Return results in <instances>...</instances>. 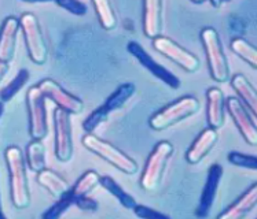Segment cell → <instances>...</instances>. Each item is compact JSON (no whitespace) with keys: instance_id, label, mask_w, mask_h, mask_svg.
Instances as JSON below:
<instances>
[{"instance_id":"6da1fadb","label":"cell","mask_w":257,"mask_h":219,"mask_svg":"<svg viewBox=\"0 0 257 219\" xmlns=\"http://www.w3.org/2000/svg\"><path fill=\"white\" fill-rule=\"evenodd\" d=\"M5 159L10 174L11 203L17 210L28 208L31 204V192L24 154L18 146H9L5 151Z\"/></svg>"},{"instance_id":"7a4b0ae2","label":"cell","mask_w":257,"mask_h":219,"mask_svg":"<svg viewBox=\"0 0 257 219\" xmlns=\"http://www.w3.org/2000/svg\"><path fill=\"white\" fill-rule=\"evenodd\" d=\"M201 42L204 46L210 77L217 82H226L230 78L228 62L221 47L219 33L213 28H205L201 32Z\"/></svg>"},{"instance_id":"3957f363","label":"cell","mask_w":257,"mask_h":219,"mask_svg":"<svg viewBox=\"0 0 257 219\" xmlns=\"http://www.w3.org/2000/svg\"><path fill=\"white\" fill-rule=\"evenodd\" d=\"M198 110H200L198 100L193 96H184L156 112L149 120V125L153 130H165L171 126L179 124L180 120L194 115Z\"/></svg>"},{"instance_id":"277c9868","label":"cell","mask_w":257,"mask_h":219,"mask_svg":"<svg viewBox=\"0 0 257 219\" xmlns=\"http://www.w3.org/2000/svg\"><path fill=\"white\" fill-rule=\"evenodd\" d=\"M83 146L88 151L102 158L106 162L110 163L111 166H114L117 170L125 172L128 176L137 172L138 164L134 159H131L122 151H120L117 146H111L110 142H107V141L100 140L99 137H96L92 133H87L83 137Z\"/></svg>"},{"instance_id":"5b68a950","label":"cell","mask_w":257,"mask_h":219,"mask_svg":"<svg viewBox=\"0 0 257 219\" xmlns=\"http://www.w3.org/2000/svg\"><path fill=\"white\" fill-rule=\"evenodd\" d=\"M173 146L169 141H160L147 159L146 166L141 177V186L143 190L152 192L160 185L168 159L172 156Z\"/></svg>"},{"instance_id":"8992f818","label":"cell","mask_w":257,"mask_h":219,"mask_svg":"<svg viewBox=\"0 0 257 219\" xmlns=\"http://www.w3.org/2000/svg\"><path fill=\"white\" fill-rule=\"evenodd\" d=\"M20 29L24 33L28 55L32 62L36 64H44L47 62L48 50L36 16L29 12L24 14L20 18Z\"/></svg>"},{"instance_id":"52a82bcc","label":"cell","mask_w":257,"mask_h":219,"mask_svg":"<svg viewBox=\"0 0 257 219\" xmlns=\"http://www.w3.org/2000/svg\"><path fill=\"white\" fill-rule=\"evenodd\" d=\"M27 108L29 114V134L32 140H43L47 136V111L46 98L37 85L32 86L27 94Z\"/></svg>"},{"instance_id":"ba28073f","label":"cell","mask_w":257,"mask_h":219,"mask_svg":"<svg viewBox=\"0 0 257 219\" xmlns=\"http://www.w3.org/2000/svg\"><path fill=\"white\" fill-rule=\"evenodd\" d=\"M55 156L59 162H69L73 156V134L70 114L61 108L54 110Z\"/></svg>"},{"instance_id":"9c48e42d","label":"cell","mask_w":257,"mask_h":219,"mask_svg":"<svg viewBox=\"0 0 257 219\" xmlns=\"http://www.w3.org/2000/svg\"><path fill=\"white\" fill-rule=\"evenodd\" d=\"M153 47L164 56L171 59L172 62L179 64L187 73H194L200 68V59L194 54L189 52L187 50L180 47L179 44L165 36H157L153 38Z\"/></svg>"},{"instance_id":"30bf717a","label":"cell","mask_w":257,"mask_h":219,"mask_svg":"<svg viewBox=\"0 0 257 219\" xmlns=\"http://www.w3.org/2000/svg\"><path fill=\"white\" fill-rule=\"evenodd\" d=\"M37 88L42 90L44 98L51 100L58 108L66 111L69 114H80L84 110V103L73 94L66 92L65 89L57 84L54 80H43L39 82Z\"/></svg>"},{"instance_id":"8fae6325","label":"cell","mask_w":257,"mask_h":219,"mask_svg":"<svg viewBox=\"0 0 257 219\" xmlns=\"http://www.w3.org/2000/svg\"><path fill=\"white\" fill-rule=\"evenodd\" d=\"M126 50H128V52L131 54L132 56L137 58L143 68H147L154 77H157L158 80H161L164 84H167L169 88H180V85H182L180 80H179L171 70H168L167 68H164L163 64H160L158 62H156V60L150 56V54H147L146 50H145L139 42H128V46H126Z\"/></svg>"},{"instance_id":"7c38bea8","label":"cell","mask_w":257,"mask_h":219,"mask_svg":"<svg viewBox=\"0 0 257 219\" xmlns=\"http://www.w3.org/2000/svg\"><path fill=\"white\" fill-rule=\"evenodd\" d=\"M226 107L228 114L234 120V124L238 128V130L245 138L249 146H257V128L256 118H253L252 114L245 108V106L235 98H228L226 102Z\"/></svg>"},{"instance_id":"4fadbf2b","label":"cell","mask_w":257,"mask_h":219,"mask_svg":"<svg viewBox=\"0 0 257 219\" xmlns=\"http://www.w3.org/2000/svg\"><path fill=\"white\" fill-rule=\"evenodd\" d=\"M223 177V167L219 163H215L209 167L208 170V177H206V182L201 193L200 203L198 207L195 210V216L198 218H206L210 212V208L215 203L216 193L219 189V184Z\"/></svg>"},{"instance_id":"5bb4252c","label":"cell","mask_w":257,"mask_h":219,"mask_svg":"<svg viewBox=\"0 0 257 219\" xmlns=\"http://www.w3.org/2000/svg\"><path fill=\"white\" fill-rule=\"evenodd\" d=\"M20 30V20L16 16H7L0 28V60L9 63L16 52L17 34Z\"/></svg>"},{"instance_id":"9a60e30c","label":"cell","mask_w":257,"mask_h":219,"mask_svg":"<svg viewBox=\"0 0 257 219\" xmlns=\"http://www.w3.org/2000/svg\"><path fill=\"white\" fill-rule=\"evenodd\" d=\"M163 28V0H143V32L149 38L160 36Z\"/></svg>"},{"instance_id":"2e32d148","label":"cell","mask_w":257,"mask_h":219,"mask_svg":"<svg viewBox=\"0 0 257 219\" xmlns=\"http://www.w3.org/2000/svg\"><path fill=\"white\" fill-rule=\"evenodd\" d=\"M217 138H219V134H217L216 129L208 128V129L202 130V133L195 138L194 142L189 148V151L186 154V160L190 164L200 163L209 154L210 150L216 146Z\"/></svg>"},{"instance_id":"e0dca14e","label":"cell","mask_w":257,"mask_h":219,"mask_svg":"<svg viewBox=\"0 0 257 219\" xmlns=\"http://www.w3.org/2000/svg\"><path fill=\"white\" fill-rule=\"evenodd\" d=\"M257 204V184H253L246 192L242 194L241 198L232 203L221 214L217 215L219 219H239L243 218L252 211Z\"/></svg>"},{"instance_id":"ac0fdd59","label":"cell","mask_w":257,"mask_h":219,"mask_svg":"<svg viewBox=\"0 0 257 219\" xmlns=\"http://www.w3.org/2000/svg\"><path fill=\"white\" fill-rule=\"evenodd\" d=\"M206 118L212 129H220L224 124V96L219 88H210L206 92Z\"/></svg>"},{"instance_id":"d6986e66","label":"cell","mask_w":257,"mask_h":219,"mask_svg":"<svg viewBox=\"0 0 257 219\" xmlns=\"http://www.w3.org/2000/svg\"><path fill=\"white\" fill-rule=\"evenodd\" d=\"M231 86L235 90L238 96L241 98L242 102L245 103L249 112L252 114L253 118H256L257 112V94L256 89L253 88V85L243 74H235L231 78Z\"/></svg>"},{"instance_id":"ffe728a7","label":"cell","mask_w":257,"mask_h":219,"mask_svg":"<svg viewBox=\"0 0 257 219\" xmlns=\"http://www.w3.org/2000/svg\"><path fill=\"white\" fill-rule=\"evenodd\" d=\"M37 182L40 184L46 190H48L51 196L57 198H62L63 194L68 193L70 189L68 181L65 178L48 168H43L40 172H37Z\"/></svg>"},{"instance_id":"44dd1931","label":"cell","mask_w":257,"mask_h":219,"mask_svg":"<svg viewBox=\"0 0 257 219\" xmlns=\"http://www.w3.org/2000/svg\"><path fill=\"white\" fill-rule=\"evenodd\" d=\"M135 90H137V86L132 82L121 84L120 86L107 98L105 104L100 106V108L103 110L107 115H110L113 111L121 108L122 106L125 104L126 102L131 99L132 94H135Z\"/></svg>"},{"instance_id":"7402d4cb","label":"cell","mask_w":257,"mask_h":219,"mask_svg":"<svg viewBox=\"0 0 257 219\" xmlns=\"http://www.w3.org/2000/svg\"><path fill=\"white\" fill-rule=\"evenodd\" d=\"M27 162L32 172H40L46 168V148L42 140H32L27 146Z\"/></svg>"},{"instance_id":"603a6c76","label":"cell","mask_w":257,"mask_h":219,"mask_svg":"<svg viewBox=\"0 0 257 219\" xmlns=\"http://www.w3.org/2000/svg\"><path fill=\"white\" fill-rule=\"evenodd\" d=\"M99 184L106 189V190H107V192L111 193V194H113V196L120 202L121 206H124L125 208L132 210L134 207H135V204H137L135 198H132L130 193H126L124 189L121 188L120 185L115 182L114 180H113L111 177H109V176H103V177H100Z\"/></svg>"},{"instance_id":"cb8c5ba5","label":"cell","mask_w":257,"mask_h":219,"mask_svg":"<svg viewBox=\"0 0 257 219\" xmlns=\"http://www.w3.org/2000/svg\"><path fill=\"white\" fill-rule=\"evenodd\" d=\"M99 180L100 176L96 172H92V170L85 172L84 174L77 180V182L74 184L73 186L70 188V193H72V196L74 198V200L81 198V196L88 194L91 190H94V189L99 185Z\"/></svg>"},{"instance_id":"d4e9b609","label":"cell","mask_w":257,"mask_h":219,"mask_svg":"<svg viewBox=\"0 0 257 219\" xmlns=\"http://www.w3.org/2000/svg\"><path fill=\"white\" fill-rule=\"evenodd\" d=\"M230 47L231 51L241 58L242 60H245L250 68H257V50L253 47L250 42H246L242 37H236L231 42Z\"/></svg>"},{"instance_id":"484cf974","label":"cell","mask_w":257,"mask_h":219,"mask_svg":"<svg viewBox=\"0 0 257 219\" xmlns=\"http://www.w3.org/2000/svg\"><path fill=\"white\" fill-rule=\"evenodd\" d=\"M92 4L96 11V16L100 22V26L105 30L114 29L117 20H115L114 11L111 8L110 0H92Z\"/></svg>"},{"instance_id":"4316f807","label":"cell","mask_w":257,"mask_h":219,"mask_svg":"<svg viewBox=\"0 0 257 219\" xmlns=\"http://www.w3.org/2000/svg\"><path fill=\"white\" fill-rule=\"evenodd\" d=\"M28 81H29V72L27 68H21L16 76V78L11 80L10 82L0 90V102H3V103L10 102L27 85Z\"/></svg>"},{"instance_id":"83f0119b","label":"cell","mask_w":257,"mask_h":219,"mask_svg":"<svg viewBox=\"0 0 257 219\" xmlns=\"http://www.w3.org/2000/svg\"><path fill=\"white\" fill-rule=\"evenodd\" d=\"M74 204V198L70 193V189H69L68 193H65L62 198H58V202L55 204H53L50 208L43 214V218L44 219H57L59 216H62L68 208H70V206Z\"/></svg>"},{"instance_id":"f1b7e54d","label":"cell","mask_w":257,"mask_h":219,"mask_svg":"<svg viewBox=\"0 0 257 219\" xmlns=\"http://www.w3.org/2000/svg\"><path fill=\"white\" fill-rule=\"evenodd\" d=\"M109 118V115L106 114L103 110L98 107V108L92 111L91 114L85 118V120L83 122V129H84L87 133H92V132L96 129V128H99L103 122H106Z\"/></svg>"},{"instance_id":"f546056e","label":"cell","mask_w":257,"mask_h":219,"mask_svg":"<svg viewBox=\"0 0 257 219\" xmlns=\"http://www.w3.org/2000/svg\"><path fill=\"white\" fill-rule=\"evenodd\" d=\"M228 162L234 166L242 167V168H249V170H256L257 168V159L256 156L245 155L241 152L232 151L228 154Z\"/></svg>"},{"instance_id":"4dcf8cb0","label":"cell","mask_w":257,"mask_h":219,"mask_svg":"<svg viewBox=\"0 0 257 219\" xmlns=\"http://www.w3.org/2000/svg\"><path fill=\"white\" fill-rule=\"evenodd\" d=\"M59 7H62L63 10L72 12L74 16H85L87 14V6L81 3L80 0H55Z\"/></svg>"},{"instance_id":"1f68e13d","label":"cell","mask_w":257,"mask_h":219,"mask_svg":"<svg viewBox=\"0 0 257 219\" xmlns=\"http://www.w3.org/2000/svg\"><path fill=\"white\" fill-rule=\"evenodd\" d=\"M132 210H134L137 216L142 219H169L168 215L163 214L160 211H156V210L150 208V207H146V206H142V204H135V207Z\"/></svg>"},{"instance_id":"d6a6232c","label":"cell","mask_w":257,"mask_h":219,"mask_svg":"<svg viewBox=\"0 0 257 219\" xmlns=\"http://www.w3.org/2000/svg\"><path fill=\"white\" fill-rule=\"evenodd\" d=\"M74 204H76L80 210L88 211V212H95V211L98 210V203L95 202L94 198H88L87 194H85V196H81V198H76V200H74Z\"/></svg>"},{"instance_id":"836d02e7","label":"cell","mask_w":257,"mask_h":219,"mask_svg":"<svg viewBox=\"0 0 257 219\" xmlns=\"http://www.w3.org/2000/svg\"><path fill=\"white\" fill-rule=\"evenodd\" d=\"M9 72V63L2 62L0 60V82H2V80L5 78V76Z\"/></svg>"},{"instance_id":"e575fe53","label":"cell","mask_w":257,"mask_h":219,"mask_svg":"<svg viewBox=\"0 0 257 219\" xmlns=\"http://www.w3.org/2000/svg\"><path fill=\"white\" fill-rule=\"evenodd\" d=\"M209 2H210V4L213 6V7L219 8V7H221V6L224 4V3L230 2V0H209Z\"/></svg>"},{"instance_id":"d590c367","label":"cell","mask_w":257,"mask_h":219,"mask_svg":"<svg viewBox=\"0 0 257 219\" xmlns=\"http://www.w3.org/2000/svg\"><path fill=\"white\" fill-rule=\"evenodd\" d=\"M27 3H47V2H53V0H22Z\"/></svg>"},{"instance_id":"8d00e7d4","label":"cell","mask_w":257,"mask_h":219,"mask_svg":"<svg viewBox=\"0 0 257 219\" xmlns=\"http://www.w3.org/2000/svg\"><path fill=\"white\" fill-rule=\"evenodd\" d=\"M3 114H5V104H3V102H0V118Z\"/></svg>"},{"instance_id":"74e56055","label":"cell","mask_w":257,"mask_h":219,"mask_svg":"<svg viewBox=\"0 0 257 219\" xmlns=\"http://www.w3.org/2000/svg\"><path fill=\"white\" fill-rule=\"evenodd\" d=\"M193 3H195V4H202V3H205L206 0H191Z\"/></svg>"},{"instance_id":"f35d334b","label":"cell","mask_w":257,"mask_h":219,"mask_svg":"<svg viewBox=\"0 0 257 219\" xmlns=\"http://www.w3.org/2000/svg\"><path fill=\"white\" fill-rule=\"evenodd\" d=\"M0 219H6L3 211H2V200H0Z\"/></svg>"}]
</instances>
